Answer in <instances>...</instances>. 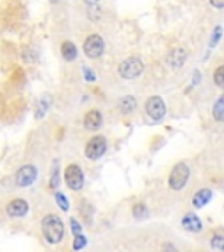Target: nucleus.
Listing matches in <instances>:
<instances>
[{
  "mask_svg": "<svg viewBox=\"0 0 224 252\" xmlns=\"http://www.w3.org/2000/svg\"><path fill=\"white\" fill-rule=\"evenodd\" d=\"M55 201L58 203V207L62 210H65L67 212L68 209H70V205H68V200H67V196L63 193H55Z\"/></svg>",
  "mask_w": 224,
  "mask_h": 252,
  "instance_id": "obj_22",
  "label": "nucleus"
},
{
  "mask_svg": "<svg viewBox=\"0 0 224 252\" xmlns=\"http://www.w3.org/2000/svg\"><path fill=\"white\" fill-rule=\"evenodd\" d=\"M181 224L186 231H191V233H200L201 229H203V222H201V219L193 212L186 214V216L182 217Z\"/></svg>",
  "mask_w": 224,
  "mask_h": 252,
  "instance_id": "obj_10",
  "label": "nucleus"
},
{
  "mask_svg": "<svg viewBox=\"0 0 224 252\" xmlns=\"http://www.w3.org/2000/svg\"><path fill=\"white\" fill-rule=\"evenodd\" d=\"M221 33H223V28L221 27H216V30H214V33H212V39H210V46H216L217 44V40L221 39Z\"/></svg>",
  "mask_w": 224,
  "mask_h": 252,
  "instance_id": "obj_25",
  "label": "nucleus"
},
{
  "mask_svg": "<svg viewBox=\"0 0 224 252\" xmlns=\"http://www.w3.org/2000/svg\"><path fill=\"white\" fill-rule=\"evenodd\" d=\"M135 109H137V100L131 94H126V96H123L119 100V110H121L123 114H131Z\"/></svg>",
  "mask_w": 224,
  "mask_h": 252,
  "instance_id": "obj_15",
  "label": "nucleus"
},
{
  "mask_svg": "<svg viewBox=\"0 0 224 252\" xmlns=\"http://www.w3.org/2000/svg\"><path fill=\"white\" fill-rule=\"evenodd\" d=\"M60 51H62V56L67 62H74L77 58V47L72 40H63L62 42V47H60Z\"/></svg>",
  "mask_w": 224,
  "mask_h": 252,
  "instance_id": "obj_14",
  "label": "nucleus"
},
{
  "mask_svg": "<svg viewBox=\"0 0 224 252\" xmlns=\"http://www.w3.org/2000/svg\"><path fill=\"white\" fill-rule=\"evenodd\" d=\"M133 216L135 219H144L147 216V207L144 203H137L133 207Z\"/></svg>",
  "mask_w": 224,
  "mask_h": 252,
  "instance_id": "obj_23",
  "label": "nucleus"
},
{
  "mask_svg": "<svg viewBox=\"0 0 224 252\" xmlns=\"http://www.w3.org/2000/svg\"><path fill=\"white\" fill-rule=\"evenodd\" d=\"M23 62H27V63H35L37 60H39V51H37V47H33V46H27L23 49Z\"/></svg>",
  "mask_w": 224,
  "mask_h": 252,
  "instance_id": "obj_18",
  "label": "nucleus"
},
{
  "mask_svg": "<svg viewBox=\"0 0 224 252\" xmlns=\"http://www.w3.org/2000/svg\"><path fill=\"white\" fill-rule=\"evenodd\" d=\"M210 4L216 9H223L224 7V0H210Z\"/></svg>",
  "mask_w": 224,
  "mask_h": 252,
  "instance_id": "obj_29",
  "label": "nucleus"
},
{
  "mask_svg": "<svg viewBox=\"0 0 224 252\" xmlns=\"http://www.w3.org/2000/svg\"><path fill=\"white\" fill-rule=\"evenodd\" d=\"M210 247H212L214 251L224 252V235L223 233H216V235L210 238Z\"/></svg>",
  "mask_w": 224,
  "mask_h": 252,
  "instance_id": "obj_20",
  "label": "nucleus"
},
{
  "mask_svg": "<svg viewBox=\"0 0 224 252\" xmlns=\"http://www.w3.org/2000/svg\"><path fill=\"white\" fill-rule=\"evenodd\" d=\"M70 226H72V231H74V235H81V231H83V226L79 224L77 219H70Z\"/></svg>",
  "mask_w": 224,
  "mask_h": 252,
  "instance_id": "obj_26",
  "label": "nucleus"
},
{
  "mask_svg": "<svg viewBox=\"0 0 224 252\" xmlns=\"http://www.w3.org/2000/svg\"><path fill=\"white\" fill-rule=\"evenodd\" d=\"M212 116L216 121L224 123V94L217 98V102L212 107Z\"/></svg>",
  "mask_w": 224,
  "mask_h": 252,
  "instance_id": "obj_17",
  "label": "nucleus"
},
{
  "mask_svg": "<svg viewBox=\"0 0 224 252\" xmlns=\"http://www.w3.org/2000/svg\"><path fill=\"white\" fill-rule=\"evenodd\" d=\"M214 84H216L217 88H223L224 90V65L217 67L216 72H214Z\"/></svg>",
  "mask_w": 224,
  "mask_h": 252,
  "instance_id": "obj_21",
  "label": "nucleus"
},
{
  "mask_svg": "<svg viewBox=\"0 0 224 252\" xmlns=\"http://www.w3.org/2000/svg\"><path fill=\"white\" fill-rule=\"evenodd\" d=\"M49 105H51V96L49 94H44L42 98L37 102V107H35V118L40 119L47 114V110H49Z\"/></svg>",
  "mask_w": 224,
  "mask_h": 252,
  "instance_id": "obj_16",
  "label": "nucleus"
},
{
  "mask_svg": "<svg viewBox=\"0 0 224 252\" xmlns=\"http://www.w3.org/2000/svg\"><path fill=\"white\" fill-rule=\"evenodd\" d=\"M189 181V166L186 163H177L170 172L168 177V186L173 191H181Z\"/></svg>",
  "mask_w": 224,
  "mask_h": 252,
  "instance_id": "obj_4",
  "label": "nucleus"
},
{
  "mask_svg": "<svg viewBox=\"0 0 224 252\" xmlns=\"http://www.w3.org/2000/svg\"><path fill=\"white\" fill-rule=\"evenodd\" d=\"M86 244H88V240H86V236H84L83 233L74 236V251H81V249L86 247Z\"/></svg>",
  "mask_w": 224,
  "mask_h": 252,
  "instance_id": "obj_24",
  "label": "nucleus"
},
{
  "mask_svg": "<svg viewBox=\"0 0 224 252\" xmlns=\"http://www.w3.org/2000/svg\"><path fill=\"white\" fill-rule=\"evenodd\" d=\"M65 182L72 191H81L84 188V173L79 165H68L65 170Z\"/></svg>",
  "mask_w": 224,
  "mask_h": 252,
  "instance_id": "obj_6",
  "label": "nucleus"
},
{
  "mask_svg": "<svg viewBox=\"0 0 224 252\" xmlns=\"http://www.w3.org/2000/svg\"><path fill=\"white\" fill-rule=\"evenodd\" d=\"M210 200H212V191H210L209 188H203L193 196V205L196 207V209H203Z\"/></svg>",
  "mask_w": 224,
  "mask_h": 252,
  "instance_id": "obj_13",
  "label": "nucleus"
},
{
  "mask_svg": "<svg viewBox=\"0 0 224 252\" xmlns=\"http://www.w3.org/2000/svg\"><path fill=\"white\" fill-rule=\"evenodd\" d=\"M144 72V62L138 56H130V58L123 60L118 67V74L123 79H137Z\"/></svg>",
  "mask_w": 224,
  "mask_h": 252,
  "instance_id": "obj_2",
  "label": "nucleus"
},
{
  "mask_svg": "<svg viewBox=\"0 0 224 252\" xmlns=\"http://www.w3.org/2000/svg\"><path fill=\"white\" fill-rule=\"evenodd\" d=\"M107 151V140L102 135H96V137H91L86 144V158L91 161H96L105 154Z\"/></svg>",
  "mask_w": 224,
  "mask_h": 252,
  "instance_id": "obj_5",
  "label": "nucleus"
},
{
  "mask_svg": "<svg viewBox=\"0 0 224 252\" xmlns=\"http://www.w3.org/2000/svg\"><path fill=\"white\" fill-rule=\"evenodd\" d=\"M60 184V168H58V161L53 163L51 166V175H49V188L55 189Z\"/></svg>",
  "mask_w": 224,
  "mask_h": 252,
  "instance_id": "obj_19",
  "label": "nucleus"
},
{
  "mask_svg": "<svg viewBox=\"0 0 224 252\" xmlns=\"http://www.w3.org/2000/svg\"><path fill=\"white\" fill-rule=\"evenodd\" d=\"M42 233L44 238H46L49 244H60L63 240V235H65V226H63L62 219L55 214H49L42 219Z\"/></svg>",
  "mask_w": 224,
  "mask_h": 252,
  "instance_id": "obj_1",
  "label": "nucleus"
},
{
  "mask_svg": "<svg viewBox=\"0 0 224 252\" xmlns=\"http://www.w3.org/2000/svg\"><path fill=\"white\" fill-rule=\"evenodd\" d=\"M163 252H179L173 244H163Z\"/></svg>",
  "mask_w": 224,
  "mask_h": 252,
  "instance_id": "obj_28",
  "label": "nucleus"
},
{
  "mask_svg": "<svg viewBox=\"0 0 224 252\" xmlns=\"http://www.w3.org/2000/svg\"><path fill=\"white\" fill-rule=\"evenodd\" d=\"M83 125H84V128H86V130H90V131L100 130V128H102V125H103V116H102V112H100V110H96V109L88 110L86 116H84Z\"/></svg>",
  "mask_w": 224,
  "mask_h": 252,
  "instance_id": "obj_9",
  "label": "nucleus"
},
{
  "mask_svg": "<svg viewBox=\"0 0 224 252\" xmlns=\"http://www.w3.org/2000/svg\"><path fill=\"white\" fill-rule=\"evenodd\" d=\"M83 51H84V55L91 60L100 58V56L105 53V40H103V37L98 35V33L88 35L83 44Z\"/></svg>",
  "mask_w": 224,
  "mask_h": 252,
  "instance_id": "obj_3",
  "label": "nucleus"
},
{
  "mask_svg": "<svg viewBox=\"0 0 224 252\" xmlns=\"http://www.w3.org/2000/svg\"><path fill=\"white\" fill-rule=\"evenodd\" d=\"M7 214L11 217H23L28 214V210H30V207H28V203L25 200H21V198H18V200H12L7 203Z\"/></svg>",
  "mask_w": 224,
  "mask_h": 252,
  "instance_id": "obj_12",
  "label": "nucleus"
},
{
  "mask_svg": "<svg viewBox=\"0 0 224 252\" xmlns=\"http://www.w3.org/2000/svg\"><path fill=\"white\" fill-rule=\"evenodd\" d=\"M146 112L153 121H161L166 114V105L161 96H151V98H147Z\"/></svg>",
  "mask_w": 224,
  "mask_h": 252,
  "instance_id": "obj_7",
  "label": "nucleus"
},
{
  "mask_svg": "<svg viewBox=\"0 0 224 252\" xmlns=\"http://www.w3.org/2000/svg\"><path fill=\"white\" fill-rule=\"evenodd\" d=\"M186 58H188V51H186L184 47H175V49H172V51L168 53V58H166V62H168V65L172 68H181L182 65H184Z\"/></svg>",
  "mask_w": 224,
  "mask_h": 252,
  "instance_id": "obj_11",
  "label": "nucleus"
},
{
  "mask_svg": "<svg viewBox=\"0 0 224 252\" xmlns=\"http://www.w3.org/2000/svg\"><path fill=\"white\" fill-rule=\"evenodd\" d=\"M83 74H84V79H86L88 83H93V81H95V74L91 72V68H86V67H84V68H83Z\"/></svg>",
  "mask_w": 224,
  "mask_h": 252,
  "instance_id": "obj_27",
  "label": "nucleus"
},
{
  "mask_svg": "<svg viewBox=\"0 0 224 252\" xmlns=\"http://www.w3.org/2000/svg\"><path fill=\"white\" fill-rule=\"evenodd\" d=\"M37 181V168L33 165H23L16 172V184L20 188H28Z\"/></svg>",
  "mask_w": 224,
  "mask_h": 252,
  "instance_id": "obj_8",
  "label": "nucleus"
},
{
  "mask_svg": "<svg viewBox=\"0 0 224 252\" xmlns=\"http://www.w3.org/2000/svg\"><path fill=\"white\" fill-rule=\"evenodd\" d=\"M98 2L100 0H84V4H88V5H96Z\"/></svg>",
  "mask_w": 224,
  "mask_h": 252,
  "instance_id": "obj_30",
  "label": "nucleus"
}]
</instances>
